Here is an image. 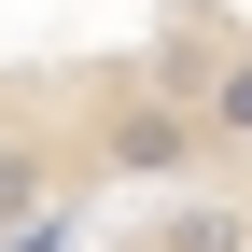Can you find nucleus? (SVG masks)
<instances>
[{
  "mask_svg": "<svg viewBox=\"0 0 252 252\" xmlns=\"http://www.w3.org/2000/svg\"><path fill=\"white\" fill-rule=\"evenodd\" d=\"M98 168L112 182H196L210 168V126L182 112V98H112L98 112Z\"/></svg>",
  "mask_w": 252,
  "mask_h": 252,
  "instance_id": "nucleus-1",
  "label": "nucleus"
},
{
  "mask_svg": "<svg viewBox=\"0 0 252 252\" xmlns=\"http://www.w3.org/2000/svg\"><path fill=\"white\" fill-rule=\"evenodd\" d=\"M210 56H224V28H210V14H168V28H154V56H140V98H182V112H196Z\"/></svg>",
  "mask_w": 252,
  "mask_h": 252,
  "instance_id": "nucleus-2",
  "label": "nucleus"
},
{
  "mask_svg": "<svg viewBox=\"0 0 252 252\" xmlns=\"http://www.w3.org/2000/svg\"><path fill=\"white\" fill-rule=\"evenodd\" d=\"M196 126H210V154H252V42H224V56H210Z\"/></svg>",
  "mask_w": 252,
  "mask_h": 252,
  "instance_id": "nucleus-3",
  "label": "nucleus"
},
{
  "mask_svg": "<svg viewBox=\"0 0 252 252\" xmlns=\"http://www.w3.org/2000/svg\"><path fill=\"white\" fill-rule=\"evenodd\" d=\"M154 252H252V210L238 196H182L168 224H154Z\"/></svg>",
  "mask_w": 252,
  "mask_h": 252,
  "instance_id": "nucleus-4",
  "label": "nucleus"
},
{
  "mask_svg": "<svg viewBox=\"0 0 252 252\" xmlns=\"http://www.w3.org/2000/svg\"><path fill=\"white\" fill-rule=\"evenodd\" d=\"M42 196H56V154L42 140H0V224H42Z\"/></svg>",
  "mask_w": 252,
  "mask_h": 252,
  "instance_id": "nucleus-5",
  "label": "nucleus"
}]
</instances>
